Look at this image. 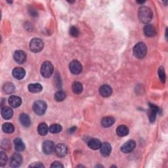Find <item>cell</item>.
Returning a JSON list of instances; mask_svg holds the SVG:
<instances>
[{"instance_id": "obj_1", "label": "cell", "mask_w": 168, "mask_h": 168, "mask_svg": "<svg viewBox=\"0 0 168 168\" xmlns=\"http://www.w3.org/2000/svg\"><path fill=\"white\" fill-rule=\"evenodd\" d=\"M153 14L151 11V9L145 6H142L140 7L139 10V18L141 22L142 23H149L151 21Z\"/></svg>"}, {"instance_id": "obj_2", "label": "cell", "mask_w": 168, "mask_h": 168, "mask_svg": "<svg viewBox=\"0 0 168 168\" xmlns=\"http://www.w3.org/2000/svg\"><path fill=\"white\" fill-rule=\"evenodd\" d=\"M147 53V48L144 43L139 42L137 43L133 48V54L137 58H144Z\"/></svg>"}, {"instance_id": "obj_3", "label": "cell", "mask_w": 168, "mask_h": 168, "mask_svg": "<svg viewBox=\"0 0 168 168\" xmlns=\"http://www.w3.org/2000/svg\"><path fill=\"white\" fill-rule=\"evenodd\" d=\"M53 66L49 61H45L41 67V74L44 78H49L53 73Z\"/></svg>"}, {"instance_id": "obj_4", "label": "cell", "mask_w": 168, "mask_h": 168, "mask_svg": "<svg viewBox=\"0 0 168 168\" xmlns=\"http://www.w3.org/2000/svg\"><path fill=\"white\" fill-rule=\"evenodd\" d=\"M43 42L39 38H34L30 43V49L34 53H39L43 49Z\"/></svg>"}, {"instance_id": "obj_5", "label": "cell", "mask_w": 168, "mask_h": 168, "mask_svg": "<svg viewBox=\"0 0 168 168\" xmlns=\"http://www.w3.org/2000/svg\"><path fill=\"white\" fill-rule=\"evenodd\" d=\"M33 110L37 115L42 116L45 114L47 110V104L44 101L37 100L33 104Z\"/></svg>"}, {"instance_id": "obj_6", "label": "cell", "mask_w": 168, "mask_h": 168, "mask_svg": "<svg viewBox=\"0 0 168 168\" xmlns=\"http://www.w3.org/2000/svg\"><path fill=\"white\" fill-rule=\"evenodd\" d=\"M136 146V142L133 140L127 141L121 147V150L124 153H130L133 151Z\"/></svg>"}, {"instance_id": "obj_7", "label": "cell", "mask_w": 168, "mask_h": 168, "mask_svg": "<svg viewBox=\"0 0 168 168\" xmlns=\"http://www.w3.org/2000/svg\"><path fill=\"white\" fill-rule=\"evenodd\" d=\"M69 68L71 72L75 75L80 74L81 71H82V66L78 60H72L70 63Z\"/></svg>"}, {"instance_id": "obj_8", "label": "cell", "mask_w": 168, "mask_h": 168, "mask_svg": "<svg viewBox=\"0 0 168 168\" xmlns=\"http://www.w3.org/2000/svg\"><path fill=\"white\" fill-rule=\"evenodd\" d=\"M55 146L54 142L51 141H45L42 145V150L45 154H50L55 151Z\"/></svg>"}, {"instance_id": "obj_9", "label": "cell", "mask_w": 168, "mask_h": 168, "mask_svg": "<svg viewBox=\"0 0 168 168\" xmlns=\"http://www.w3.org/2000/svg\"><path fill=\"white\" fill-rule=\"evenodd\" d=\"M23 162L22 156L18 153L14 154L10 159V166L13 167H17L21 165Z\"/></svg>"}, {"instance_id": "obj_10", "label": "cell", "mask_w": 168, "mask_h": 168, "mask_svg": "<svg viewBox=\"0 0 168 168\" xmlns=\"http://www.w3.org/2000/svg\"><path fill=\"white\" fill-rule=\"evenodd\" d=\"M14 59L18 64H23L27 60V55L23 51L18 50L14 54Z\"/></svg>"}, {"instance_id": "obj_11", "label": "cell", "mask_w": 168, "mask_h": 168, "mask_svg": "<svg viewBox=\"0 0 168 168\" xmlns=\"http://www.w3.org/2000/svg\"><path fill=\"white\" fill-rule=\"evenodd\" d=\"M55 151L58 156L63 158L67 154L68 148L67 146L64 144H59L58 145L55 146Z\"/></svg>"}, {"instance_id": "obj_12", "label": "cell", "mask_w": 168, "mask_h": 168, "mask_svg": "<svg viewBox=\"0 0 168 168\" xmlns=\"http://www.w3.org/2000/svg\"><path fill=\"white\" fill-rule=\"evenodd\" d=\"M160 112L159 108L156 106L154 104H150V109L149 111V120L150 121V122H154L156 117V114Z\"/></svg>"}, {"instance_id": "obj_13", "label": "cell", "mask_w": 168, "mask_h": 168, "mask_svg": "<svg viewBox=\"0 0 168 168\" xmlns=\"http://www.w3.org/2000/svg\"><path fill=\"white\" fill-rule=\"evenodd\" d=\"M100 150L101 154L104 157H106L110 154L112 151V147L109 142H104L103 144H101Z\"/></svg>"}, {"instance_id": "obj_14", "label": "cell", "mask_w": 168, "mask_h": 168, "mask_svg": "<svg viewBox=\"0 0 168 168\" xmlns=\"http://www.w3.org/2000/svg\"><path fill=\"white\" fill-rule=\"evenodd\" d=\"M99 93L101 96L104 97H108L110 96L113 93V89L110 88V86L108 85H102L99 89Z\"/></svg>"}, {"instance_id": "obj_15", "label": "cell", "mask_w": 168, "mask_h": 168, "mask_svg": "<svg viewBox=\"0 0 168 168\" xmlns=\"http://www.w3.org/2000/svg\"><path fill=\"white\" fill-rule=\"evenodd\" d=\"M9 103L13 108H17L21 105L22 100L19 97V96L13 95L9 97Z\"/></svg>"}, {"instance_id": "obj_16", "label": "cell", "mask_w": 168, "mask_h": 168, "mask_svg": "<svg viewBox=\"0 0 168 168\" xmlns=\"http://www.w3.org/2000/svg\"><path fill=\"white\" fill-rule=\"evenodd\" d=\"M25 74H26V72H25L24 69L23 68L17 67L13 70V77L17 80H22L24 78Z\"/></svg>"}, {"instance_id": "obj_17", "label": "cell", "mask_w": 168, "mask_h": 168, "mask_svg": "<svg viewBox=\"0 0 168 168\" xmlns=\"http://www.w3.org/2000/svg\"><path fill=\"white\" fill-rule=\"evenodd\" d=\"M144 33L147 37H154L156 34V30L154 26L151 24H147L144 28Z\"/></svg>"}, {"instance_id": "obj_18", "label": "cell", "mask_w": 168, "mask_h": 168, "mask_svg": "<svg viewBox=\"0 0 168 168\" xmlns=\"http://www.w3.org/2000/svg\"><path fill=\"white\" fill-rule=\"evenodd\" d=\"M1 114L3 117V118L5 120H9L12 118L13 115V111L12 109L9 107H3L2 109Z\"/></svg>"}, {"instance_id": "obj_19", "label": "cell", "mask_w": 168, "mask_h": 168, "mask_svg": "<svg viewBox=\"0 0 168 168\" xmlns=\"http://www.w3.org/2000/svg\"><path fill=\"white\" fill-rule=\"evenodd\" d=\"M116 133L120 137H125L129 133V129L124 125H121L118 127L116 129Z\"/></svg>"}, {"instance_id": "obj_20", "label": "cell", "mask_w": 168, "mask_h": 168, "mask_svg": "<svg viewBox=\"0 0 168 168\" xmlns=\"http://www.w3.org/2000/svg\"><path fill=\"white\" fill-rule=\"evenodd\" d=\"M115 122V119L113 117L108 116L103 118L101 121V124L104 128H109V127L113 125Z\"/></svg>"}, {"instance_id": "obj_21", "label": "cell", "mask_w": 168, "mask_h": 168, "mask_svg": "<svg viewBox=\"0 0 168 168\" xmlns=\"http://www.w3.org/2000/svg\"><path fill=\"white\" fill-rule=\"evenodd\" d=\"M88 146L92 150H98L100 148L101 142L97 139H91L88 142Z\"/></svg>"}, {"instance_id": "obj_22", "label": "cell", "mask_w": 168, "mask_h": 168, "mask_svg": "<svg viewBox=\"0 0 168 168\" xmlns=\"http://www.w3.org/2000/svg\"><path fill=\"white\" fill-rule=\"evenodd\" d=\"M14 148L17 152H22L25 149V145L22 139L17 138L14 140Z\"/></svg>"}, {"instance_id": "obj_23", "label": "cell", "mask_w": 168, "mask_h": 168, "mask_svg": "<svg viewBox=\"0 0 168 168\" xmlns=\"http://www.w3.org/2000/svg\"><path fill=\"white\" fill-rule=\"evenodd\" d=\"M20 121L21 124L26 127V128H28L30 125V124H31V121H30V118L28 114H22L20 116Z\"/></svg>"}, {"instance_id": "obj_24", "label": "cell", "mask_w": 168, "mask_h": 168, "mask_svg": "<svg viewBox=\"0 0 168 168\" xmlns=\"http://www.w3.org/2000/svg\"><path fill=\"white\" fill-rule=\"evenodd\" d=\"M42 86L39 84H31L28 85L29 91L33 93H39L42 91Z\"/></svg>"}, {"instance_id": "obj_25", "label": "cell", "mask_w": 168, "mask_h": 168, "mask_svg": "<svg viewBox=\"0 0 168 168\" xmlns=\"http://www.w3.org/2000/svg\"><path fill=\"white\" fill-rule=\"evenodd\" d=\"M72 91L75 94H80L81 92L83 91V86L82 84H81L79 81H75V82L73 83L72 86Z\"/></svg>"}, {"instance_id": "obj_26", "label": "cell", "mask_w": 168, "mask_h": 168, "mask_svg": "<svg viewBox=\"0 0 168 168\" xmlns=\"http://www.w3.org/2000/svg\"><path fill=\"white\" fill-rule=\"evenodd\" d=\"M48 131H49V128L47 124L45 123H42L38 125V133L40 135H42V136L46 135L48 133Z\"/></svg>"}, {"instance_id": "obj_27", "label": "cell", "mask_w": 168, "mask_h": 168, "mask_svg": "<svg viewBox=\"0 0 168 168\" xmlns=\"http://www.w3.org/2000/svg\"><path fill=\"white\" fill-rule=\"evenodd\" d=\"M2 129L6 133H12L14 131V127L11 123H6L3 125Z\"/></svg>"}, {"instance_id": "obj_28", "label": "cell", "mask_w": 168, "mask_h": 168, "mask_svg": "<svg viewBox=\"0 0 168 168\" xmlns=\"http://www.w3.org/2000/svg\"><path fill=\"white\" fill-rule=\"evenodd\" d=\"M49 130L51 133H58L62 130V126L59 124H53L49 127Z\"/></svg>"}, {"instance_id": "obj_29", "label": "cell", "mask_w": 168, "mask_h": 168, "mask_svg": "<svg viewBox=\"0 0 168 168\" xmlns=\"http://www.w3.org/2000/svg\"><path fill=\"white\" fill-rule=\"evenodd\" d=\"M66 93L63 91H59L55 95V99L57 102H61L65 99Z\"/></svg>"}, {"instance_id": "obj_30", "label": "cell", "mask_w": 168, "mask_h": 168, "mask_svg": "<svg viewBox=\"0 0 168 168\" xmlns=\"http://www.w3.org/2000/svg\"><path fill=\"white\" fill-rule=\"evenodd\" d=\"M3 90L7 93H12L14 91V86L11 83H7L3 85Z\"/></svg>"}, {"instance_id": "obj_31", "label": "cell", "mask_w": 168, "mask_h": 168, "mask_svg": "<svg viewBox=\"0 0 168 168\" xmlns=\"http://www.w3.org/2000/svg\"><path fill=\"white\" fill-rule=\"evenodd\" d=\"M8 160V158L7 154L3 152H2L0 154V166H3L6 165L7 162Z\"/></svg>"}, {"instance_id": "obj_32", "label": "cell", "mask_w": 168, "mask_h": 168, "mask_svg": "<svg viewBox=\"0 0 168 168\" xmlns=\"http://www.w3.org/2000/svg\"><path fill=\"white\" fill-rule=\"evenodd\" d=\"M80 32L78 29L75 27H71L70 28V34L72 35V37H78Z\"/></svg>"}, {"instance_id": "obj_33", "label": "cell", "mask_w": 168, "mask_h": 168, "mask_svg": "<svg viewBox=\"0 0 168 168\" xmlns=\"http://www.w3.org/2000/svg\"><path fill=\"white\" fill-rule=\"evenodd\" d=\"M158 76L160 80L162 81V82L165 83L166 81V74L164 72V70L163 68H160L158 70Z\"/></svg>"}, {"instance_id": "obj_34", "label": "cell", "mask_w": 168, "mask_h": 168, "mask_svg": "<svg viewBox=\"0 0 168 168\" xmlns=\"http://www.w3.org/2000/svg\"><path fill=\"white\" fill-rule=\"evenodd\" d=\"M30 167H44V166L41 162H34L29 166Z\"/></svg>"}, {"instance_id": "obj_35", "label": "cell", "mask_w": 168, "mask_h": 168, "mask_svg": "<svg viewBox=\"0 0 168 168\" xmlns=\"http://www.w3.org/2000/svg\"><path fill=\"white\" fill-rule=\"evenodd\" d=\"M51 167H63V165L59 162H55L51 166Z\"/></svg>"}, {"instance_id": "obj_36", "label": "cell", "mask_w": 168, "mask_h": 168, "mask_svg": "<svg viewBox=\"0 0 168 168\" xmlns=\"http://www.w3.org/2000/svg\"><path fill=\"white\" fill-rule=\"evenodd\" d=\"M76 129V127H73V128H72L69 129V132H70V133H74Z\"/></svg>"}, {"instance_id": "obj_37", "label": "cell", "mask_w": 168, "mask_h": 168, "mask_svg": "<svg viewBox=\"0 0 168 168\" xmlns=\"http://www.w3.org/2000/svg\"><path fill=\"white\" fill-rule=\"evenodd\" d=\"M145 2H137V3H145Z\"/></svg>"}]
</instances>
